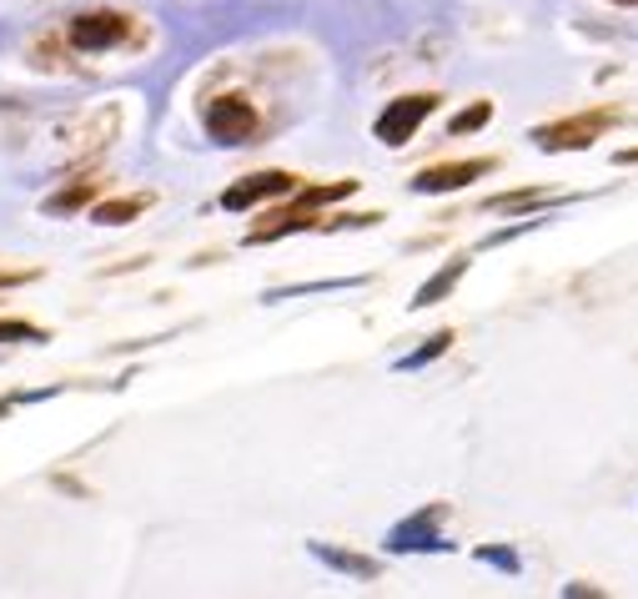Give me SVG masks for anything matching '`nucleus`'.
<instances>
[{"instance_id":"obj_2","label":"nucleus","mask_w":638,"mask_h":599,"mask_svg":"<svg viewBox=\"0 0 638 599\" xmlns=\"http://www.w3.org/2000/svg\"><path fill=\"white\" fill-rule=\"evenodd\" d=\"M206 132L222 146H247V136L257 132V111L242 97H216L212 107H206Z\"/></svg>"},{"instance_id":"obj_5","label":"nucleus","mask_w":638,"mask_h":599,"mask_svg":"<svg viewBox=\"0 0 638 599\" xmlns=\"http://www.w3.org/2000/svg\"><path fill=\"white\" fill-rule=\"evenodd\" d=\"M287 192H292V177H287V171H257V177H247L242 187H232V192L222 197V207L242 212V207L261 202V197H287Z\"/></svg>"},{"instance_id":"obj_8","label":"nucleus","mask_w":638,"mask_h":599,"mask_svg":"<svg viewBox=\"0 0 638 599\" xmlns=\"http://www.w3.org/2000/svg\"><path fill=\"white\" fill-rule=\"evenodd\" d=\"M317 554L327 564H337V569H352V575H362V579L378 575V564H372V559H357V554H332V550H317Z\"/></svg>"},{"instance_id":"obj_6","label":"nucleus","mask_w":638,"mask_h":599,"mask_svg":"<svg viewBox=\"0 0 638 599\" xmlns=\"http://www.w3.org/2000/svg\"><path fill=\"white\" fill-rule=\"evenodd\" d=\"M603 126H608V117H573V121H558V126H544V132H533V136H538V146L563 152V146H589Z\"/></svg>"},{"instance_id":"obj_1","label":"nucleus","mask_w":638,"mask_h":599,"mask_svg":"<svg viewBox=\"0 0 638 599\" xmlns=\"http://www.w3.org/2000/svg\"><path fill=\"white\" fill-rule=\"evenodd\" d=\"M433 107H438V97H402V101H388V111L378 117V142L407 146L417 126L433 117Z\"/></svg>"},{"instance_id":"obj_9","label":"nucleus","mask_w":638,"mask_h":599,"mask_svg":"<svg viewBox=\"0 0 638 599\" xmlns=\"http://www.w3.org/2000/svg\"><path fill=\"white\" fill-rule=\"evenodd\" d=\"M448 343H452V337H448V333H438L433 343H427V348H417L413 358H402V368H423V363H427V358H438V353L448 348Z\"/></svg>"},{"instance_id":"obj_11","label":"nucleus","mask_w":638,"mask_h":599,"mask_svg":"<svg viewBox=\"0 0 638 599\" xmlns=\"http://www.w3.org/2000/svg\"><path fill=\"white\" fill-rule=\"evenodd\" d=\"M483 121H488V107H473V111H462V117H452V136L473 132V126H483Z\"/></svg>"},{"instance_id":"obj_3","label":"nucleus","mask_w":638,"mask_h":599,"mask_svg":"<svg viewBox=\"0 0 638 599\" xmlns=\"http://www.w3.org/2000/svg\"><path fill=\"white\" fill-rule=\"evenodd\" d=\"M126 36V15L116 11H96V15H76L71 21V41L81 51H107Z\"/></svg>"},{"instance_id":"obj_12","label":"nucleus","mask_w":638,"mask_h":599,"mask_svg":"<svg viewBox=\"0 0 638 599\" xmlns=\"http://www.w3.org/2000/svg\"><path fill=\"white\" fill-rule=\"evenodd\" d=\"M11 337H21V343H31V337H41L31 323H0V343H11Z\"/></svg>"},{"instance_id":"obj_10","label":"nucleus","mask_w":638,"mask_h":599,"mask_svg":"<svg viewBox=\"0 0 638 599\" xmlns=\"http://www.w3.org/2000/svg\"><path fill=\"white\" fill-rule=\"evenodd\" d=\"M136 207H142V202H111V207H96V222H126V217H136Z\"/></svg>"},{"instance_id":"obj_7","label":"nucleus","mask_w":638,"mask_h":599,"mask_svg":"<svg viewBox=\"0 0 638 599\" xmlns=\"http://www.w3.org/2000/svg\"><path fill=\"white\" fill-rule=\"evenodd\" d=\"M462 267H468V263H448L438 277H433V282H423V288H417V298H413V308H427V302H438L443 292H448L452 282L462 277Z\"/></svg>"},{"instance_id":"obj_13","label":"nucleus","mask_w":638,"mask_h":599,"mask_svg":"<svg viewBox=\"0 0 638 599\" xmlns=\"http://www.w3.org/2000/svg\"><path fill=\"white\" fill-rule=\"evenodd\" d=\"M628 5H638V0H628Z\"/></svg>"},{"instance_id":"obj_4","label":"nucleus","mask_w":638,"mask_h":599,"mask_svg":"<svg viewBox=\"0 0 638 599\" xmlns=\"http://www.w3.org/2000/svg\"><path fill=\"white\" fill-rule=\"evenodd\" d=\"M488 162H448V167H423L413 177V192H458L462 181L483 177Z\"/></svg>"}]
</instances>
